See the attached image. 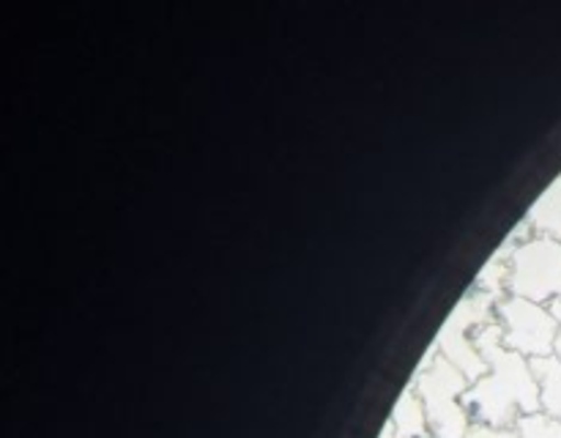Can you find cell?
<instances>
[{"instance_id":"1","label":"cell","mask_w":561,"mask_h":438,"mask_svg":"<svg viewBox=\"0 0 561 438\" xmlns=\"http://www.w3.org/2000/svg\"><path fill=\"white\" fill-rule=\"evenodd\" d=\"M542 405L548 414L561 419V361L559 359H542Z\"/></svg>"},{"instance_id":"2","label":"cell","mask_w":561,"mask_h":438,"mask_svg":"<svg viewBox=\"0 0 561 438\" xmlns=\"http://www.w3.org/2000/svg\"><path fill=\"white\" fill-rule=\"evenodd\" d=\"M526 438H561V419L557 416H529L524 422Z\"/></svg>"},{"instance_id":"3","label":"cell","mask_w":561,"mask_h":438,"mask_svg":"<svg viewBox=\"0 0 561 438\" xmlns=\"http://www.w3.org/2000/svg\"><path fill=\"white\" fill-rule=\"evenodd\" d=\"M557 321H559V334H557V359L561 361V304H557Z\"/></svg>"}]
</instances>
